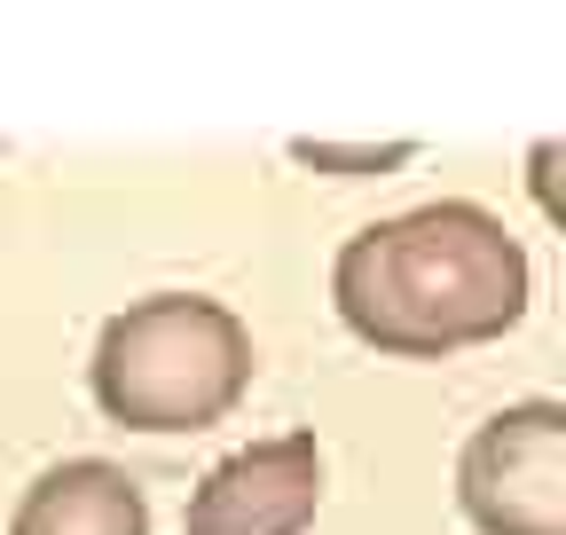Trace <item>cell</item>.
Returning a JSON list of instances; mask_svg holds the SVG:
<instances>
[{"label":"cell","mask_w":566,"mask_h":535,"mask_svg":"<svg viewBox=\"0 0 566 535\" xmlns=\"http://www.w3.org/2000/svg\"><path fill=\"white\" fill-rule=\"evenodd\" d=\"M315 512H323V441L292 426L212 464L181 512V535H307Z\"/></svg>","instance_id":"4"},{"label":"cell","mask_w":566,"mask_h":535,"mask_svg":"<svg viewBox=\"0 0 566 535\" xmlns=\"http://www.w3.org/2000/svg\"><path fill=\"white\" fill-rule=\"evenodd\" d=\"M527 300H535L527 244L504 229V213L472 206V197L370 221L331 260L338 323L401 363H441L504 339V331H520Z\"/></svg>","instance_id":"1"},{"label":"cell","mask_w":566,"mask_h":535,"mask_svg":"<svg viewBox=\"0 0 566 535\" xmlns=\"http://www.w3.org/2000/svg\"><path fill=\"white\" fill-rule=\"evenodd\" d=\"M9 535H150V496L111 457H63L17 496Z\"/></svg>","instance_id":"5"},{"label":"cell","mask_w":566,"mask_h":535,"mask_svg":"<svg viewBox=\"0 0 566 535\" xmlns=\"http://www.w3.org/2000/svg\"><path fill=\"white\" fill-rule=\"evenodd\" d=\"M417 158V143H292V166H315V174H394V166H409Z\"/></svg>","instance_id":"6"},{"label":"cell","mask_w":566,"mask_h":535,"mask_svg":"<svg viewBox=\"0 0 566 535\" xmlns=\"http://www.w3.org/2000/svg\"><path fill=\"white\" fill-rule=\"evenodd\" d=\"M457 504L480 535H566V401H504L457 457Z\"/></svg>","instance_id":"3"},{"label":"cell","mask_w":566,"mask_h":535,"mask_svg":"<svg viewBox=\"0 0 566 535\" xmlns=\"http://www.w3.org/2000/svg\"><path fill=\"white\" fill-rule=\"evenodd\" d=\"M252 331L229 300L150 292L103 323L87 394L126 433H205L252 394Z\"/></svg>","instance_id":"2"}]
</instances>
